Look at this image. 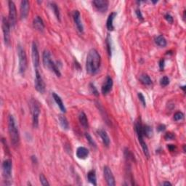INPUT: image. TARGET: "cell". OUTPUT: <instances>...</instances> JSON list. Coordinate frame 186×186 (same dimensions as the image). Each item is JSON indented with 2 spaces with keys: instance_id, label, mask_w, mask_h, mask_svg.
Instances as JSON below:
<instances>
[{
  "instance_id": "1",
  "label": "cell",
  "mask_w": 186,
  "mask_h": 186,
  "mask_svg": "<svg viewBox=\"0 0 186 186\" xmlns=\"http://www.w3.org/2000/svg\"><path fill=\"white\" fill-rule=\"evenodd\" d=\"M101 63L100 55L95 49H91L89 51L86 60L87 72L90 75H94L98 72Z\"/></svg>"
},
{
  "instance_id": "2",
  "label": "cell",
  "mask_w": 186,
  "mask_h": 186,
  "mask_svg": "<svg viewBox=\"0 0 186 186\" xmlns=\"http://www.w3.org/2000/svg\"><path fill=\"white\" fill-rule=\"evenodd\" d=\"M8 131L12 145L16 147L19 144L20 136L15 119L13 115H10L8 117Z\"/></svg>"
},
{
  "instance_id": "3",
  "label": "cell",
  "mask_w": 186,
  "mask_h": 186,
  "mask_svg": "<svg viewBox=\"0 0 186 186\" xmlns=\"http://www.w3.org/2000/svg\"><path fill=\"white\" fill-rule=\"evenodd\" d=\"M42 61L45 68H47L50 71H53L57 76H61V73L60 70H59L58 67L57 66V65L54 63V61L52 60L51 54L48 50H45L44 52H43Z\"/></svg>"
},
{
  "instance_id": "4",
  "label": "cell",
  "mask_w": 186,
  "mask_h": 186,
  "mask_svg": "<svg viewBox=\"0 0 186 186\" xmlns=\"http://www.w3.org/2000/svg\"><path fill=\"white\" fill-rule=\"evenodd\" d=\"M17 55H18L19 62V73L23 75L25 74L27 68V57L24 49L21 45H17Z\"/></svg>"
},
{
  "instance_id": "5",
  "label": "cell",
  "mask_w": 186,
  "mask_h": 186,
  "mask_svg": "<svg viewBox=\"0 0 186 186\" xmlns=\"http://www.w3.org/2000/svg\"><path fill=\"white\" fill-rule=\"evenodd\" d=\"M31 109L32 114V124L34 128H37L39 126V117L40 115V107L39 103L36 100H31Z\"/></svg>"
},
{
  "instance_id": "6",
  "label": "cell",
  "mask_w": 186,
  "mask_h": 186,
  "mask_svg": "<svg viewBox=\"0 0 186 186\" xmlns=\"http://www.w3.org/2000/svg\"><path fill=\"white\" fill-rule=\"evenodd\" d=\"M10 25L8 19L3 17L2 20V28L4 40L6 45H9L10 42Z\"/></svg>"
},
{
  "instance_id": "7",
  "label": "cell",
  "mask_w": 186,
  "mask_h": 186,
  "mask_svg": "<svg viewBox=\"0 0 186 186\" xmlns=\"http://www.w3.org/2000/svg\"><path fill=\"white\" fill-rule=\"evenodd\" d=\"M9 17L8 21L11 27H14L17 22V10L15 3L13 1L8 2Z\"/></svg>"
},
{
  "instance_id": "8",
  "label": "cell",
  "mask_w": 186,
  "mask_h": 186,
  "mask_svg": "<svg viewBox=\"0 0 186 186\" xmlns=\"http://www.w3.org/2000/svg\"><path fill=\"white\" fill-rule=\"evenodd\" d=\"M35 89L40 93H44L45 91V84L43 80L41 75L39 73V69L35 70V79H34Z\"/></svg>"
},
{
  "instance_id": "9",
  "label": "cell",
  "mask_w": 186,
  "mask_h": 186,
  "mask_svg": "<svg viewBox=\"0 0 186 186\" xmlns=\"http://www.w3.org/2000/svg\"><path fill=\"white\" fill-rule=\"evenodd\" d=\"M12 168H13V164H12L11 159H5L2 163V172L3 176L5 178L6 181H9L11 178L12 175Z\"/></svg>"
},
{
  "instance_id": "10",
  "label": "cell",
  "mask_w": 186,
  "mask_h": 186,
  "mask_svg": "<svg viewBox=\"0 0 186 186\" xmlns=\"http://www.w3.org/2000/svg\"><path fill=\"white\" fill-rule=\"evenodd\" d=\"M31 56H32V61L33 67L35 70L38 69L39 66V62H40V58H39V53L37 48V45L33 41L32 43V47H31Z\"/></svg>"
},
{
  "instance_id": "11",
  "label": "cell",
  "mask_w": 186,
  "mask_h": 186,
  "mask_svg": "<svg viewBox=\"0 0 186 186\" xmlns=\"http://www.w3.org/2000/svg\"><path fill=\"white\" fill-rule=\"evenodd\" d=\"M103 175L107 185L109 186H114L116 185L115 178L113 175L112 171L108 166H105L103 168Z\"/></svg>"
},
{
  "instance_id": "12",
  "label": "cell",
  "mask_w": 186,
  "mask_h": 186,
  "mask_svg": "<svg viewBox=\"0 0 186 186\" xmlns=\"http://www.w3.org/2000/svg\"><path fill=\"white\" fill-rule=\"evenodd\" d=\"M29 8H30V4L28 0H23L21 2L20 7V15L21 19H25L29 15Z\"/></svg>"
},
{
  "instance_id": "13",
  "label": "cell",
  "mask_w": 186,
  "mask_h": 186,
  "mask_svg": "<svg viewBox=\"0 0 186 186\" xmlns=\"http://www.w3.org/2000/svg\"><path fill=\"white\" fill-rule=\"evenodd\" d=\"M92 4L98 11L104 13L108 10L109 2L107 0H95L92 2Z\"/></svg>"
},
{
  "instance_id": "14",
  "label": "cell",
  "mask_w": 186,
  "mask_h": 186,
  "mask_svg": "<svg viewBox=\"0 0 186 186\" xmlns=\"http://www.w3.org/2000/svg\"><path fill=\"white\" fill-rule=\"evenodd\" d=\"M73 18H74L75 25L80 33L84 32V26H83L82 20H81L80 13L78 10H74L73 13Z\"/></svg>"
},
{
  "instance_id": "15",
  "label": "cell",
  "mask_w": 186,
  "mask_h": 186,
  "mask_svg": "<svg viewBox=\"0 0 186 186\" xmlns=\"http://www.w3.org/2000/svg\"><path fill=\"white\" fill-rule=\"evenodd\" d=\"M113 87V79L110 76H107L103 84L101 91L103 95H107L111 90Z\"/></svg>"
},
{
  "instance_id": "16",
  "label": "cell",
  "mask_w": 186,
  "mask_h": 186,
  "mask_svg": "<svg viewBox=\"0 0 186 186\" xmlns=\"http://www.w3.org/2000/svg\"><path fill=\"white\" fill-rule=\"evenodd\" d=\"M33 28L39 31H43L45 29V23L42 18L39 16L35 17L33 21Z\"/></svg>"
},
{
  "instance_id": "17",
  "label": "cell",
  "mask_w": 186,
  "mask_h": 186,
  "mask_svg": "<svg viewBox=\"0 0 186 186\" xmlns=\"http://www.w3.org/2000/svg\"><path fill=\"white\" fill-rule=\"evenodd\" d=\"M89 156V150L87 148L80 146L76 150V156L79 159H85Z\"/></svg>"
},
{
  "instance_id": "18",
  "label": "cell",
  "mask_w": 186,
  "mask_h": 186,
  "mask_svg": "<svg viewBox=\"0 0 186 186\" xmlns=\"http://www.w3.org/2000/svg\"><path fill=\"white\" fill-rule=\"evenodd\" d=\"M98 132L100 138L102 139V141L103 142L104 145H106V147H108L110 145V138L108 137L106 131H105L104 130H99Z\"/></svg>"
},
{
  "instance_id": "19",
  "label": "cell",
  "mask_w": 186,
  "mask_h": 186,
  "mask_svg": "<svg viewBox=\"0 0 186 186\" xmlns=\"http://www.w3.org/2000/svg\"><path fill=\"white\" fill-rule=\"evenodd\" d=\"M52 97H53V98H54L55 103H56L59 108H60L61 111H62L63 113H66V107H65L64 103H63L62 99L60 98V97L55 92L52 93Z\"/></svg>"
},
{
  "instance_id": "20",
  "label": "cell",
  "mask_w": 186,
  "mask_h": 186,
  "mask_svg": "<svg viewBox=\"0 0 186 186\" xmlns=\"http://www.w3.org/2000/svg\"><path fill=\"white\" fill-rule=\"evenodd\" d=\"M116 16V13L115 12H113L108 15V19H107V22H106V27L108 29V30L109 31H113L114 29V20L115 18V17Z\"/></svg>"
},
{
  "instance_id": "21",
  "label": "cell",
  "mask_w": 186,
  "mask_h": 186,
  "mask_svg": "<svg viewBox=\"0 0 186 186\" xmlns=\"http://www.w3.org/2000/svg\"><path fill=\"white\" fill-rule=\"evenodd\" d=\"M79 119L80 124H82V126L83 127L87 129L88 128L89 126V123H88V119L87 117V115L85 114L84 112L82 111L79 114Z\"/></svg>"
},
{
  "instance_id": "22",
  "label": "cell",
  "mask_w": 186,
  "mask_h": 186,
  "mask_svg": "<svg viewBox=\"0 0 186 186\" xmlns=\"http://www.w3.org/2000/svg\"><path fill=\"white\" fill-rule=\"evenodd\" d=\"M87 179L89 182L93 185H97V178L96 173L95 170H91L87 174Z\"/></svg>"
},
{
  "instance_id": "23",
  "label": "cell",
  "mask_w": 186,
  "mask_h": 186,
  "mask_svg": "<svg viewBox=\"0 0 186 186\" xmlns=\"http://www.w3.org/2000/svg\"><path fill=\"white\" fill-rule=\"evenodd\" d=\"M155 42L156 44L158 45V46L161 47H165L167 46V40H166V39L164 38L163 36H158L157 37H156L155 39Z\"/></svg>"
},
{
  "instance_id": "24",
  "label": "cell",
  "mask_w": 186,
  "mask_h": 186,
  "mask_svg": "<svg viewBox=\"0 0 186 186\" xmlns=\"http://www.w3.org/2000/svg\"><path fill=\"white\" fill-rule=\"evenodd\" d=\"M140 80L141 83L145 85H151L152 84V81L151 78H150V76L145 74L140 75Z\"/></svg>"
},
{
  "instance_id": "25",
  "label": "cell",
  "mask_w": 186,
  "mask_h": 186,
  "mask_svg": "<svg viewBox=\"0 0 186 186\" xmlns=\"http://www.w3.org/2000/svg\"><path fill=\"white\" fill-rule=\"evenodd\" d=\"M58 118H59V122H60V126H62V128L63 129V130H68L69 127V124H68V120H67V118L63 115L59 116Z\"/></svg>"
},
{
  "instance_id": "26",
  "label": "cell",
  "mask_w": 186,
  "mask_h": 186,
  "mask_svg": "<svg viewBox=\"0 0 186 186\" xmlns=\"http://www.w3.org/2000/svg\"><path fill=\"white\" fill-rule=\"evenodd\" d=\"M50 6H51V8H52L53 12H54L55 16H56V17L58 18V20L60 21V10H59L58 6L57 5V4L55 3V2H51Z\"/></svg>"
},
{
  "instance_id": "27",
  "label": "cell",
  "mask_w": 186,
  "mask_h": 186,
  "mask_svg": "<svg viewBox=\"0 0 186 186\" xmlns=\"http://www.w3.org/2000/svg\"><path fill=\"white\" fill-rule=\"evenodd\" d=\"M143 130V134L144 136H146L147 138H151L153 135V130L150 126L145 125L142 127Z\"/></svg>"
},
{
  "instance_id": "28",
  "label": "cell",
  "mask_w": 186,
  "mask_h": 186,
  "mask_svg": "<svg viewBox=\"0 0 186 186\" xmlns=\"http://www.w3.org/2000/svg\"><path fill=\"white\" fill-rule=\"evenodd\" d=\"M106 46H107V51H108V55L111 56V40H110V37L109 34H108L106 38Z\"/></svg>"
},
{
  "instance_id": "29",
  "label": "cell",
  "mask_w": 186,
  "mask_h": 186,
  "mask_svg": "<svg viewBox=\"0 0 186 186\" xmlns=\"http://www.w3.org/2000/svg\"><path fill=\"white\" fill-rule=\"evenodd\" d=\"M85 137H86L87 140V141L89 142V143H90V145L91 146L96 148L95 142L94 140H93L92 136H91L90 134H89V133H85Z\"/></svg>"
},
{
  "instance_id": "30",
  "label": "cell",
  "mask_w": 186,
  "mask_h": 186,
  "mask_svg": "<svg viewBox=\"0 0 186 186\" xmlns=\"http://www.w3.org/2000/svg\"><path fill=\"white\" fill-rule=\"evenodd\" d=\"M39 180H40V183L43 186L49 185V183L47 181V178L45 177V176L43 174H40V175H39Z\"/></svg>"
},
{
  "instance_id": "31",
  "label": "cell",
  "mask_w": 186,
  "mask_h": 186,
  "mask_svg": "<svg viewBox=\"0 0 186 186\" xmlns=\"http://www.w3.org/2000/svg\"><path fill=\"white\" fill-rule=\"evenodd\" d=\"M169 84V79L167 76H164L162 77L160 80V84L162 87H166Z\"/></svg>"
},
{
  "instance_id": "32",
  "label": "cell",
  "mask_w": 186,
  "mask_h": 186,
  "mask_svg": "<svg viewBox=\"0 0 186 186\" xmlns=\"http://www.w3.org/2000/svg\"><path fill=\"white\" fill-rule=\"evenodd\" d=\"M183 118H184V114L180 111L176 112L175 115H174V119H175V121H176V122L182 120Z\"/></svg>"
},
{
  "instance_id": "33",
  "label": "cell",
  "mask_w": 186,
  "mask_h": 186,
  "mask_svg": "<svg viewBox=\"0 0 186 186\" xmlns=\"http://www.w3.org/2000/svg\"><path fill=\"white\" fill-rule=\"evenodd\" d=\"M90 92H92L94 95H95V96L99 95L98 91V90H97V88L95 87V86L93 84H90Z\"/></svg>"
},
{
  "instance_id": "34",
  "label": "cell",
  "mask_w": 186,
  "mask_h": 186,
  "mask_svg": "<svg viewBox=\"0 0 186 186\" xmlns=\"http://www.w3.org/2000/svg\"><path fill=\"white\" fill-rule=\"evenodd\" d=\"M138 98H139L140 101L142 103V105H143V106H146V102H145V97H144L143 95H142L141 92H138Z\"/></svg>"
},
{
  "instance_id": "35",
  "label": "cell",
  "mask_w": 186,
  "mask_h": 186,
  "mask_svg": "<svg viewBox=\"0 0 186 186\" xmlns=\"http://www.w3.org/2000/svg\"><path fill=\"white\" fill-rule=\"evenodd\" d=\"M164 138H165L166 140H171L175 138V135L172 133H171V132H167L165 134V136H164Z\"/></svg>"
},
{
  "instance_id": "36",
  "label": "cell",
  "mask_w": 186,
  "mask_h": 186,
  "mask_svg": "<svg viewBox=\"0 0 186 186\" xmlns=\"http://www.w3.org/2000/svg\"><path fill=\"white\" fill-rule=\"evenodd\" d=\"M164 17H165V19L167 20V21L169 23H173V17H172V16L171 15H170V14L167 13L165 15V16H164Z\"/></svg>"
},
{
  "instance_id": "37",
  "label": "cell",
  "mask_w": 186,
  "mask_h": 186,
  "mask_svg": "<svg viewBox=\"0 0 186 186\" xmlns=\"http://www.w3.org/2000/svg\"><path fill=\"white\" fill-rule=\"evenodd\" d=\"M136 15H137V16L138 18L140 20H143V16H142L141 11H140V9H137L136 10Z\"/></svg>"
},
{
  "instance_id": "38",
  "label": "cell",
  "mask_w": 186,
  "mask_h": 186,
  "mask_svg": "<svg viewBox=\"0 0 186 186\" xmlns=\"http://www.w3.org/2000/svg\"><path fill=\"white\" fill-rule=\"evenodd\" d=\"M166 129V126L164 125V124H160V125H159V126L157 127V130H159V132H163Z\"/></svg>"
},
{
  "instance_id": "39",
  "label": "cell",
  "mask_w": 186,
  "mask_h": 186,
  "mask_svg": "<svg viewBox=\"0 0 186 186\" xmlns=\"http://www.w3.org/2000/svg\"><path fill=\"white\" fill-rule=\"evenodd\" d=\"M159 68H160V70H161V71L164 70V59H161V60H160Z\"/></svg>"
},
{
  "instance_id": "40",
  "label": "cell",
  "mask_w": 186,
  "mask_h": 186,
  "mask_svg": "<svg viewBox=\"0 0 186 186\" xmlns=\"http://www.w3.org/2000/svg\"><path fill=\"white\" fill-rule=\"evenodd\" d=\"M167 147H168V149H169L170 151H173L175 148V146L174 145H168Z\"/></svg>"
},
{
  "instance_id": "41",
  "label": "cell",
  "mask_w": 186,
  "mask_h": 186,
  "mask_svg": "<svg viewBox=\"0 0 186 186\" xmlns=\"http://www.w3.org/2000/svg\"><path fill=\"white\" fill-rule=\"evenodd\" d=\"M162 185L165 186V185H172V183H169V182H164L163 183H162Z\"/></svg>"
}]
</instances>
